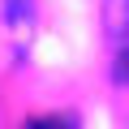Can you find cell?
Instances as JSON below:
<instances>
[{"mask_svg":"<svg viewBox=\"0 0 129 129\" xmlns=\"http://www.w3.org/2000/svg\"><path fill=\"white\" fill-rule=\"evenodd\" d=\"M5 22L13 35H26L35 22V0H5Z\"/></svg>","mask_w":129,"mask_h":129,"instance_id":"cell-1","label":"cell"},{"mask_svg":"<svg viewBox=\"0 0 129 129\" xmlns=\"http://www.w3.org/2000/svg\"><path fill=\"white\" fill-rule=\"evenodd\" d=\"M120 17H125V0H108V30H112V39H116V43L125 39V26H120Z\"/></svg>","mask_w":129,"mask_h":129,"instance_id":"cell-2","label":"cell"},{"mask_svg":"<svg viewBox=\"0 0 129 129\" xmlns=\"http://www.w3.org/2000/svg\"><path fill=\"white\" fill-rule=\"evenodd\" d=\"M26 129H73V125L60 116H35V120H26Z\"/></svg>","mask_w":129,"mask_h":129,"instance_id":"cell-3","label":"cell"}]
</instances>
